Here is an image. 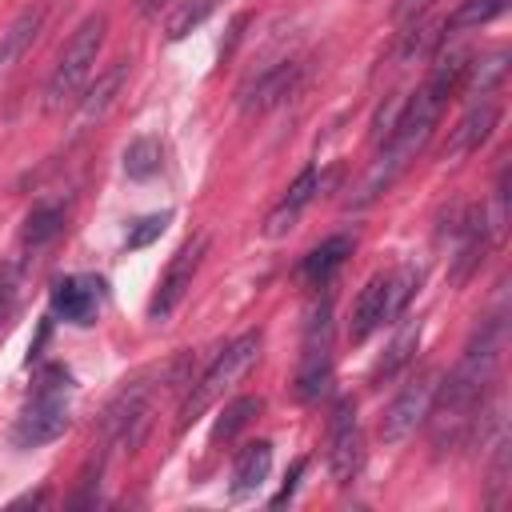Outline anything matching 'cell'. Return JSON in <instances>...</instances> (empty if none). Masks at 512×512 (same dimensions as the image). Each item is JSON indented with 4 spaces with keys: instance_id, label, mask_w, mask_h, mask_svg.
<instances>
[{
    "instance_id": "9c48e42d",
    "label": "cell",
    "mask_w": 512,
    "mask_h": 512,
    "mask_svg": "<svg viewBox=\"0 0 512 512\" xmlns=\"http://www.w3.org/2000/svg\"><path fill=\"white\" fill-rule=\"evenodd\" d=\"M432 396H436V372H420L416 380H408V384L392 396V404L384 408V416H380V440H384V444L408 440V436L428 420Z\"/></svg>"
},
{
    "instance_id": "8fae6325",
    "label": "cell",
    "mask_w": 512,
    "mask_h": 512,
    "mask_svg": "<svg viewBox=\"0 0 512 512\" xmlns=\"http://www.w3.org/2000/svg\"><path fill=\"white\" fill-rule=\"evenodd\" d=\"M496 120H500V104L492 100V96H480V100H472V108L456 120V128L448 132V144H444V160H464V156H472L488 136H492V128H496Z\"/></svg>"
},
{
    "instance_id": "7402d4cb",
    "label": "cell",
    "mask_w": 512,
    "mask_h": 512,
    "mask_svg": "<svg viewBox=\"0 0 512 512\" xmlns=\"http://www.w3.org/2000/svg\"><path fill=\"white\" fill-rule=\"evenodd\" d=\"M416 340H420V324H408L396 340H392V348H388V356L372 368V384H384V380H392L408 360H412V352H416Z\"/></svg>"
},
{
    "instance_id": "d4e9b609",
    "label": "cell",
    "mask_w": 512,
    "mask_h": 512,
    "mask_svg": "<svg viewBox=\"0 0 512 512\" xmlns=\"http://www.w3.org/2000/svg\"><path fill=\"white\" fill-rule=\"evenodd\" d=\"M168 212H156V216H140L136 224H128V232H124V248H144V244H152L164 228H168Z\"/></svg>"
},
{
    "instance_id": "603a6c76",
    "label": "cell",
    "mask_w": 512,
    "mask_h": 512,
    "mask_svg": "<svg viewBox=\"0 0 512 512\" xmlns=\"http://www.w3.org/2000/svg\"><path fill=\"white\" fill-rule=\"evenodd\" d=\"M216 8H220V0H188V4H180V8L172 12V20H168V40H184V36L196 32Z\"/></svg>"
},
{
    "instance_id": "5bb4252c",
    "label": "cell",
    "mask_w": 512,
    "mask_h": 512,
    "mask_svg": "<svg viewBox=\"0 0 512 512\" xmlns=\"http://www.w3.org/2000/svg\"><path fill=\"white\" fill-rule=\"evenodd\" d=\"M272 472V444L268 440H252L236 452L232 464V496H252Z\"/></svg>"
},
{
    "instance_id": "52a82bcc",
    "label": "cell",
    "mask_w": 512,
    "mask_h": 512,
    "mask_svg": "<svg viewBox=\"0 0 512 512\" xmlns=\"http://www.w3.org/2000/svg\"><path fill=\"white\" fill-rule=\"evenodd\" d=\"M260 360V332H244V336H236L208 368H204V376L192 384V396H188V404H184V424L188 420H196L204 408H212L240 376H248V368Z\"/></svg>"
},
{
    "instance_id": "f1b7e54d",
    "label": "cell",
    "mask_w": 512,
    "mask_h": 512,
    "mask_svg": "<svg viewBox=\"0 0 512 512\" xmlns=\"http://www.w3.org/2000/svg\"><path fill=\"white\" fill-rule=\"evenodd\" d=\"M164 4H168V0H140V12H144V16H156Z\"/></svg>"
},
{
    "instance_id": "4fadbf2b",
    "label": "cell",
    "mask_w": 512,
    "mask_h": 512,
    "mask_svg": "<svg viewBox=\"0 0 512 512\" xmlns=\"http://www.w3.org/2000/svg\"><path fill=\"white\" fill-rule=\"evenodd\" d=\"M316 188H320V172H316V164H308L292 184H288V192L280 196V204L268 212V220H264V236H284L296 220H300V212L312 204V196H316Z\"/></svg>"
},
{
    "instance_id": "2e32d148",
    "label": "cell",
    "mask_w": 512,
    "mask_h": 512,
    "mask_svg": "<svg viewBox=\"0 0 512 512\" xmlns=\"http://www.w3.org/2000/svg\"><path fill=\"white\" fill-rule=\"evenodd\" d=\"M40 24H44V8L36 4V8H24V12L0 32V72H8V68L32 48V40L40 36Z\"/></svg>"
},
{
    "instance_id": "9a60e30c",
    "label": "cell",
    "mask_w": 512,
    "mask_h": 512,
    "mask_svg": "<svg viewBox=\"0 0 512 512\" xmlns=\"http://www.w3.org/2000/svg\"><path fill=\"white\" fill-rule=\"evenodd\" d=\"M348 252H352V240H348V236H328L324 244H316V248L304 256V264H300V280H304L308 288H324V284H332V276H336V268L344 264Z\"/></svg>"
},
{
    "instance_id": "4316f807",
    "label": "cell",
    "mask_w": 512,
    "mask_h": 512,
    "mask_svg": "<svg viewBox=\"0 0 512 512\" xmlns=\"http://www.w3.org/2000/svg\"><path fill=\"white\" fill-rule=\"evenodd\" d=\"M300 472H304V460H296V464H292V472H288V480H284V488H280V492L272 496V504H276V508L292 500V492H296V480H300Z\"/></svg>"
},
{
    "instance_id": "ac0fdd59",
    "label": "cell",
    "mask_w": 512,
    "mask_h": 512,
    "mask_svg": "<svg viewBox=\"0 0 512 512\" xmlns=\"http://www.w3.org/2000/svg\"><path fill=\"white\" fill-rule=\"evenodd\" d=\"M64 232V212L56 208V204H36L32 212H28V220H24V232H20V244L24 248H44V244H52L56 236Z\"/></svg>"
},
{
    "instance_id": "d6986e66",
    "label": "cell",
    "mask_w": 512,
    "mask_h": 512,
    "mask_svg": "<svg viewBox=\"0 0 512 512\" xmlns=\"http://www.w3.org/2000/svg\"><path fill=\"white\" fill-rule=\"evenodd\" d=\"M296 76H300V64H276L272 72H264L260 80H256V92H252V108H272V104H280L292 88H296Z\"/></svg>"
},
{
    "instance_id": "ffe728a7",
    "label": "cell",
    "mask_w": 512,
    "mask_h": 512,
    "mask_svg": "<svg viewBox=\"0 0 512 512\" xmlns=\"http://www.w3.org/2000/svg\"><path fill=\"white\" fill-rule=\"evenodd\" d=\"M160 164H164V148H160L156 136H136V140L124 148V172H128L132 180H148V176H156Z\"/></svg>"
},
{
    "instance_id": "484cf974",
    "label": "cell",
    "mask_w": 512,
    "mask_h": 512,
    "mask_svg": "<svg viewBox=\"0 0 512 512\" xmlns=\"http://www.w3.org/2000/svg\"><path fill=\"white\" fill-rule=\"evenodd\" d=\"M16 300H20V276H16V264H0V328L12 320Z\"/></svg>"
},
{
    "instance_id": "8992f818",
    "label": "cell",
    "mask_w": 512,
    "mask_h": 512,
    "mask_svg": "<svg viewBox=\"0 0 512 512\" xmlns=\"http://www.w3.org/2000/svg\"><path fill=\"white\" fill-rule=\"evenodd\" d=\"M68 420H72V416H68V372L52 368V372L40 380L32 404L20 412V420H16V428H12V440H16V448L52 444V440H60V436L68 432Z\"/></svg>"
},
{
    "instance_id": "277c9868",
    "label": "cell",
    "mask_w": 512,
    "mask_h": 512,
    "mask_svg": "<svg viewBox=\"0 0 512 512\" xmlns=\"http://www.w3.org/2000/svg\"><path fill=\"white\" fill-rule=\"evenodd\" d=\"M332 384V292L320 288L316 304L308 308L304 336H300V364H296V396L320 400Z\"/></svg>"
},
{
    "instance_id": "30bf717a",
    "label": "cell",
    "mask_w": 512,
    "mask_h": 512,
    "mask_svg": "<svg viewBox=\"0 0 512 512\" xmlns=\"http://www.w3.org/2000/svg\"><path fill=\"white\" fill-rule=\"evenodd\" d=\"M204 252H208V236H192L188 244L176 248V256L168 260V268H164V276H160V284H156V292L148 300V316L152 320H168L176 312V304L192 288V276H196Z\"/></svg>"
},
{
    "instance_id": "83f0119b",
    "label": "cell",
    "mask_w": 512,
    "mask_h": 512,
    "mask_svg": "<svg viewBox=\"0 0 512 512\" xmlns=\"http://www.w3.org/2000/svg\"><path fill=\"white\" fill-rule=\"evenodd\" d=\"M428 4H432V0H400V4H396V20H412V16H420Z\"/></svg>"
},
{
    "instance_id": "3957f363",
    "label": "cell",
    "mask_w": 512,
    "mask_h": 512,
    "mask_svg": "<svg viewBox=\"0 0 512 512\" xmlns=\"http://www.w3.org/2000/svg\"><path fill=\"white\" fill-rule=\"evenodd\" d=\"M104 28H108L104 12H92V16L80 20V28L64 44V52H60V60H56L48 84H44V112H60L80 96L84 80L96 68V56H100V44H104Z\"/></svg>"
},
{
    "instance_id": "7a4b0ae2",
    "label": "cell",
    "mask_w": 512,
    "mask_h": 512,
    "mask_svg": "<svg viewBox=\"0 0 512 512\" xmlns=\"http://www.w3.org/2000/svg\"><path fill=\"white\" fill-rule=\"evenodd\" d=\"M464 72H468L464 56H448V60H440V64L432 68V76L420 84V92H416L412 100H404V108H400L392 132L380 140V152H376L368 176L360 180V188H356V196H352L356 208H364L368 200H376L380 192H388V188L404 176V168L420 156V148L428 144V136H432V128H436V120H440L448 96L460 88Z\"/></svg>"
},
{
    "instance_id": "44dd1931",
    "label": "cell",
    "mask_w": 512,
    "mask_h": 512,
    "mask_svg": "<svg viewBox=\"0 0 512 512\" xmlns=\"http://www.w3.org/2000/svg\"><path fill=\"white\" fill-rule=\"evenodd\" d=\"M260 408H264L260 396H240V400H232V404L220 412V420L212 424V444H228V440H232V436H236Z\"/></svg>"
},
{
    "instance_id": "7c38bea8",
    "label": "cell",
    "mask_w": 512,
    "mask_h": 512,
    "mask_svg": "<svg viewBox=\"0 0 512 512\" xmlns=\"http://www.w3.org/2000/svg\"><path fill=\"white\" fill-rule=\"evenodd\" d=\"M52 312L68 324H92L100 312V280L88 276H60L52 284Z\"/></svg>"
},
{
    "instance_id": "cb8c5ba5",
    "label": "cell",
    "mask_w": 512,
    "mask_h": 512,
    "mask_svg": "<svg viewBox=\"0 0 512 512\" xmlns=\"http://www.w3.org/2000/svg\"><path fill=\"white\" fill-rule=\"evenodd\" d=\"M508 8V0H460V8L452 12V28H480L488 20H496Z\"/></svg>"
},
{
    "instance_id": "ba28073f",
    "label": "cell",
    "mask_w": 512,
    "mask_h": 512,
    "mask_svg": "<svg viewBox=\"0 0 512 512\" xmlns=\"http://www.w3.org/2000/svg\"><path fill=\"white\" fill-rule=\"evenodd\" d=\"M364 468V432L352 400H336L328 420V472L340 488H348Z\"/></svg>"
},
{
    "instance_id": "e0dca14e",
    "label": "cell",
    "mask_w": 512,
    "mask_h": 512,
    "mask_svg": "<svg viewBox=\"0 0 512 512\" xmlns=\"http://www.w3.org/2000/svg\"><path fill=\"white\" fill-rule=\"evenodd\" d=\"M128 80V64L124 60H116L100 80H96V88L80 100V112H76V128H88L92 120H100L104 112H108V104L116 100V92H120V84Z\"/></svg>"
},
{
    "instance_id": "5b68a950",
    "label": "cell",
    "mask_w": 512,
    "mask_h": 512,
    "mask_svg": "<svg viewBox=\"0 0 512 512\" xmlns=\"http://www.w3.org/2000/svg\"><path fill=\"white\" fill-rule=\"evenodd\" d=\"M412 288H416V272H412V268L372 276V280L360 288L356 304H352L348 340H352V344H364L376 328H384L392 316H400L404 304H408V296H412Z\"/></svg>"
},
{
    "instance_id": "6da1fadb",
    "label": "cell",
    "mask_w": 512,
    "mask_h": 512,
    "mask_svg": "<svg viewBox=\"0 0 512 512\" xmlns=\"http://www.w3.org/2000/svg\"><path fill=\"white\" fill-rule=\"evenodd\" d=\"M500 352H504V320L492 316L472 332V340H468L464 356L456 360V368L448 372V380L436 384L428 416H432V444L440 452L460 448L476 432V420L488 412Z\"/></svg>"
}]
</instances>
